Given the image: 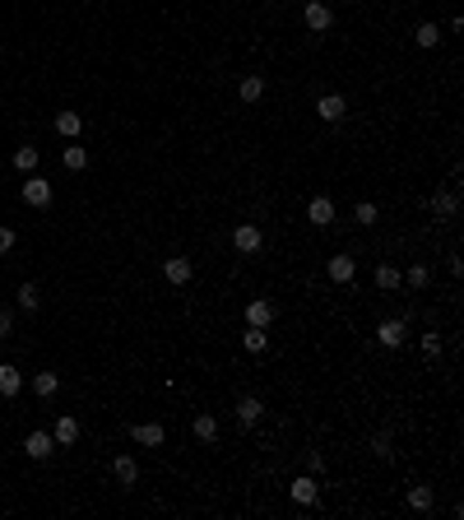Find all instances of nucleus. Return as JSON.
<instances>
[{
    "instance_id": "nucleus-1",
    "label": "nucleus",
    "mask_w": 464,
    "mask_h": 520,
    "mask_svg": "<svg viewBox=\"0 0 464 520\" xmlns=\"http://www.w3.org/2000/svg\"><path fill=\"white\" fill-rule=\"evenodd\" d=\"M232 246H237L242 256H256V251H260V246H265V232L256 228V223H242V228L232 232Z\"/></svg>"
},
{
    "instance_id": "nucleus-2",
    "label": "nucleus",
    "mask_w": 464,
    "mask_h": 520,
    "mask_svg": "<svg viewBox=\"0 0 464 520\" xmlns=\"http://www.w3.org/2000/svg\"><path fill=\"white\" fill-rule=\"evenodd\" d=\"M24 205H33V209H46V205H51V182H42V177H28V182H24Z\"/></svg>"
},
{
    "instance_id": "nucleus-3",
    "label": "nucleus",
    "mask_w": 464,
    "mask_h": 520,
    "mask_svg": "<svg viewBox=\"0 0 464 520\" xmlns=\"http://www.w3.org/2000/svg\"><path fill=\"white\" fill-rule=\"evenodd\" d=\"M404 335H409L404 321H381V325H376V344H381V349H400Z\"/></svg>"
},
{
    "instance_id": "nucleus-4",
    "label": "nucleus",
    "mask_w": 464,
    "mask_h": 520,
    "mask_svg": "<svg viewBox=\"0 0 464 520\" xmlns=\"http://www.w3.org/2000/svg\"><path fill=\"white\" fill-rule=\"evenodd\" d=\"M330 24H334L330 5H321V0H307V28H311V33H325Z\"/></svg>"
},
{
    "instance_id": "nucleus-5",
    "label": "nucleus",
    "mask_w": 464,
    "mask_h": 520,
    "mask_svg": "<svg viewBox=\"0 0 464 520\" xmlns=\"http://www.w3.org/2000/svg\"><path fill=\"white\" fill-rule=\"evenodd\" d=\"M130 437H135L139 446H163V442H168L163 423H135V428H130Z\"/></svg>"
},
{
    "instance_id": "nucleus-6",
    "label": "nucleus",
    "mask_w": 464,
    "mask_h": 520,
    "mask_svg": "<svg viewBox=\"0 0 464 520\" xmlns=\"http://www.w3.org/2000/svg\"><path fill=\"white\" fill-rule=\"evenodd\" d=\"M269 321H274V302H265V297H251V302H247V325H260V330H265Z\"/></svg>"
},
{
    "instance_id": "nucleus-7",
    "label": "nucleus",
    "mask_w": 464,
    "mask_h": 520,
    "mask_svg": "<svg viewBox=\"0 0 464 520\" xmlns=\"http://www.w3.org/2000/svg\"><path fill=\"white\" fill-rule=\"evenodd\" d=\"M163 275H168V284H190V260L186 256H172V260H163Z\"/></svg>"
},
{
    "instance_id": "nucleus-8",
    "label": "nucleus",
    "mask_w": 464,
    "mask_h": 520,
    "mask_svg": "<svg viewBox=\"0 0 464 520\" xmlns=\"http://www.w3.org/2000/svg\"><path fill=\"white\" fill-rule=\"evenodd\" d=\"M51 442L56 446H75L79 442V423L65 413V418H56V428H51Z\"/></svg>"
},
{
    "instance_id": "nucleus-9",
    "label": "nucleus",
    "mask_w": 464,
    "mask_h": 520,
    "mask_svg": "<svg viewBox=\"0 0 464 520\" xmlns=\"http://www.w3.org/2000/svg\"><path fill=\"white\" fill-rule=\"evenodd\" d=\"M316 112H321V121H339L343 112H348V103H343L339 93H325L321 103H316Z\"/></svg>"
},
{
    "instance_id": "nucleus-10",
    "label": "nucleus",
    "mask_w": 464,
    "mask_h": 520,
    "mask_svg": "<svg viewBox=\"0 0 464 520\" xmlns=\"http://www.w3.org/2000/svg\"><path fill=\"white\" fill-rule=\"evenodd\" d=\"M288 492H293V502H297V506H311L316 497H321V483H316V478H297Z\"/></svg>"
},
{
    "instance_id": "nucleus-11",
    "label": "nucleus",
    "mask_w": 464,
    "mask_h": 520,
    "mask_svg": "<svg viewBox=\"0 0 464 520\" xmlns=\"http://www.w3.org/2000/svg\"><path fill=\"white\" fill-rule=\"evenodd\" d=\"M24 446H28V456H33V460H46L51 451H56L51 432H28V442H24Z\"/></svg>"
},
{
    "instance_id": "nucleus-12",
    "label": "nucleus",
    "mask_w": 464,
    "mask_h": 520,
    "mask_svg": "<svg viewBox=\"0 0 464 520\" xmlns=\"http://www.w3.org/2000/svg\"><path fill=\"white\" fill-rule=\"evenodd\" d=\"M307 218H311V223H321V228H325V223H334V205H330V200H325V196H316V200H311V205H307Z\"/></svg>"
},
{
    "instance_id": "nucleus-13",
    "label": "nucleus",
    "mask_w": 464,
    "mask_h": 520,
    "mask_svg": "<svg viewBox=\"0 0 464 520\" xmlns=\"http://www.w3.org/2000/svg\"><path fill=\"white\" fill-rule=\"evenodd\" d=\"M79 130H84V116H79V112H56V135L75 139Z\"/></svg>"
},
{
    "instance_id": "nucleus-14",
    "label": "nucleus",
    "mask_w": 464,
    "mask_h": 520,
    "mask_svg": "<svg viewBox=\"0 0 464 520\" xmlns=\"http://www.w3.org/2000/svg\"><path fill=\"white\" fill-rule=\"evenodd\" d=\"M19 385H24V372L0 363V395H19Z\"/></svg>"
},
{
    "instance_id": "nucleus-15",
    "label": "nucleus",
    "mask_w": 464,
    "mask_h": 520,
    "mask_svg": "<svg viewBox=\"0 0 464 520\" xmlns=\"http://www.w3.org/2000/svg\"><path fill=\"white\" fill-rule=\"evenodd\" d=\"M111 474H116V483L130 488V483L139 478V469H135V460H130V456H116V460H111Z\"/></svg>"
},
{
    "instance_id": "nucleus-16",
    "label": "nucleus",
    "mask_w": 464,
    "mask_h": 520,
    "mask_svg": "<svg viewBox=\"0 0 464 520\" xmlns=\"http://www.w3.org/2000/svg\"><path fill=\"white\" fill-rule=\"evenodd\" d=\"M353 256H334L330 260V279H334V284H348V279H353Z\"/></svg>"
},
{
    "instance_id": "nucleus-17",
    "label": "nucleus",
    "mask_w": 464,
    "mask_h": 520,
    "mask_svg": "<svg viewBox=\"0 0 464 520\" xmlns=\"http://www.w3.org/2000/svg\"><path fill=\"white\" fill-rule=\"evenodd\" d=\"M237 93H242V103H260V98H265V79L260 75H247Z\"/></svg>"
},
{
    "instance_id": "nucleus-18",
    "label": "nucleus",
    "mask_w": 464,
    "mask_h": 520,
    "mask_svg": "<svg viewBox=\"0 0 464 520\" xmlns=\"http://www.w3.org/2000/svg\"><path fill=\"white\" fill-rule=\"evenodd\" d=\"M242 344H247V353H265V349H269V335H265L260 325H247V335H242Z\"/></svg>"
},
{
    "instance_id": "nucleus-19",
    "label": "nucleus",
    "mask_w": 464,
    "mask_h": 520,
    "mask_svg": "<svg viewBox=\"0 0 464 520\" xmlns=\"http://www.w3.org/2000/svg\"><path fill=\"white\" fill-rule=\"evenodd\" d=\"M56 385H61V376H56V372H37V376H33V390H37V395H56Z\"/></svg>"
},
{
    "instance_id": "nucleus-20",
    "label": "nucleus",
    "mask_w": 464,
    "mask_h": 520,
    "mask_svg": "<svg viewBox=\"0 0 464 520\" xmlns=\"http://www.w3.org/2000/svg\"><path fill=\"white\" fill-rule=\"evenodd\" d=\"M432 209H436V214H441V218H450V214H455V209H460V196H455V191H441V196L432 200Z\"/></svg>"
},
{
    "instance_id": "nucleus-21",
    "label": "nucleus",
    "mask_w": 464,
    "mask_h": 520,
    "mask_svg": "<svg viewBox=\"0 0 464 520\" xmlns=\"http://www.w3.org/2000/svg\"><path fill=\"white\" fill-rule=\"evenodd\" d=\"M260 409H265L260 399H256V395H247V399H242V404H237V418H242V423H247V428H251V423L260 418Z\"/></svg>"
},
{
    "instance_id": "nucleus-22",
    "label": "nucleus",
    "mask_w": 464,
    "mask_h": 520,
    "mask_svg": "<svg viewBox=\"0 0 464 520\" xmlns=\"http://www.w3.org/2000/svg\"><path fill=\"white\" fill-rule=\"evenodd\" d=\"M195 437H200V442H214L218 437V418L214 413H200V418H195Z\"/></svg>"
},
{
    "instance_id": "nucleus-23",
    "label": "nucleus",
    "mask_w": 464,
    "mask_h": 520,
    "mask_svg": "<svg viewBox=\"0 0 464 520\" xmlns=\"http://www.w3.org/2000/svg\"><path fill=\"white\" fill-rule=\"evenodd\" d=\"M409 506H413V511H432V488H427V483H418V488L409 492Z\"/></svg>"
},
{
    "instance_id": "nucleus-24",
    "label": "nucleus",
    "mask_w": 464,
    "mask_h": 520,
    "mask_svg": "<svg viewBox=\"0 0 464 520\" xmlns=\"http://www.w3.org/2000/svg\"><path fill=\"white\" fill-rule=\"evenodd\" d=\"M376 288H400V270H395V265H381V270H376Z\"/></svg>"
},
{
    "instance_id": "nucleus-25",
    "label": "nucleus",
    "mask_w": 464,
    "mask_h": 520,
    "mask_svg": "<svg viewBox=\"0 0 464 520\" xmlns=\"http://www.w3.org/2000/svg\"><path fill=\"white\" fill-rule=\"evenodd\" d=\"M413 37H418V46H436L441 42V28H436V24H418Z\"/></svg>"
},
{
    "instance_id": "nucleus-26",
    "label": "nucleus",
    "mask_w": 464,
    "mask_h": 520,
    "mask_svg": "<svg viewBox=\"0 0 464 520\" xmlns=\"http://www.w3.org/2000/svg\"><path fill=\"white\" fill-rule=\"evenodd\" d=\"M15 168H19V172H33V168H37V149H28V144H24V149H15Z\"/></svg>"
},
{
    "instance_id": "nucleus-27",
    "label": "nucleus",
    "mask_w": 464,
    "mask_h": 520,
    "mask_svg": "<svg viewBox=\"0 0 464 520\" xmlns=\"http://www.w3.org/2000/svg\"><path fill=\"white\" fill-rule=\"evenodd\" d=\"M65 168L84 172V168H89V153H84V149H65Z\"/></svg>"
},
{
    "instance_id": "nucleus-28",
    "label": "nucleus",
    "mask_w": 464,
    "mask_h": 520,
    "mask_svg": "<svg viewBox=\"0 0 464 520\" xmlns=\"http://www.w3.org/2000/svg\"><path fill=\"white\" fill-rule=\"evenodd\" d=\"M19 306H24V311H37V288H33V284L19 288Z\"/></svg>"
},
{
    "instance_id": "nucleus-29",
    "label": "nucleus",
    "mask_w": 464,
    "mask_h": 520,
    "mask_svg": "<svg viewBox=\"0 0 464 520\" xmlns=\"http://www.w3.org/2000/svg\"><path fill=\"white\" fill-rule=\"evenodd\" d=\"M371 451L381 460H390V432H376V437H371Z\"/></svg>"
},
{
    "instance_id": "nucleus-30",
    "label": "nucleus",
    "mask_w": 464,
    "mask_h": 520,
    "mask_svg": "<svg viewBox=\"0 0 464 520\" xmlns=\"http://www.w3.org/2000/svg\"><path fill=\"white\" fill-rule=\"evenodd\" d=\"M422 284H427V265H413L409 270V288H422Z\"/></svg>"
},
{
    "instance_id": "nucleus-31",
    "label": "nucleus",
    "mask_w": 464,
    "mask_h": 520,
    "mask_svg": "<svg viewBox=\"0 0 464 520\" xmlns=\"http://www.w3.org/2000/svg\"><path fill=\"white\" fill-rule=\"evenodd\" d=\"M357 223H376V205L362 200V205H357Z\"/></svg>"
},
{
    "instance_id": "nucleus-32",
    "label": "nucleus",
    "mask_w": 464,
    "mask_h": 520,
    "mask_svg": "<svg viewBox=\"0 0 464 520\" xmlns=\"http://www.w3.org/2000/svg\"><path fill=\"white\" fill-rule=\"evenodd\" d=\"M422 353H427V358H436V353H441V339H436V335H422Z\"/></svg>"
},
{
    "instance_id": "nucleus-33",
    "label": "nucleus",
    "mask_w": 464,
    "mask_h": 520,
    "mask_svg": "<svg viewBox=\"0 0 464 520\" xmlns=\"http://www.w3.org/2000/svg\"><path fill=\"white\" fill-rule=\"evenodd\" d=\"M5 251H15V228H0V256Z\"/></svg>"
},
{
    "instance_id": "nucleus-34",
    "label": "nucleus",
    "mask_w": 464,
    "mask_h": 520,
    "mask_svg": "<svg viewBox=\"0 0 464 520\" xmlns=\"http://www.w3.org/2000/svg\"><path fill=\"white\" fill-rule=\"evenodd\" d=\"M10 325H15V316H10V311H0V335H10Z\"/></svg>"
}]
</instances>
